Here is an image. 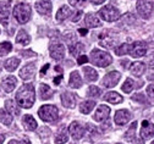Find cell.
<instances>
[{
	"label": "cell",
	"instance_id": "obj_1",
	"mask_svg": "<svg viewBox=\"0 0 154 144\" xmlns=\"http://www.w3.org/2000/svg\"><path fill=\"white\" fill-rule=\"evenodd\" d=\"M35 100V92L33 84H23L16 93V101L21 108L29 109L34 104Z\"/></svg>",
	"mask_w": 154,
	"mask_h": 144
},
{
	"label": "cell",
	"instance_id": "obj_2",
	"mask_svg": "<svg viewBox=\"0 0 154 144\" xmlns=\"http://www.w3.org/2000/svg\"><path fill=\"white\" fill-rule=\"evenodd\" d=\"M91 63L98 67H106L112 63V57L108 51L93 49L91 51Z\"/></svg>",
	"mask_w": 154,
	"mask_h": 144
},
{
	"label": "cell",
	"instance_id": "obj_3",
	"mask_svg": "<svg viewBox=\"0 0 154 144\" xmlns=\"http://www.w3.org/2000/svg\"><path fill=\"white\" fill-rule=\"evenodd\" d=\"M31 6L28 4H25V3H20L17 4L15 8H14V17L16 18V21L18 23H27L31 18Z\"/></svg>",
	"mask_w": 154,
	"mask_h": 144
},
{
	"label": "cell",
	"instance_id": "obj_4",
	"mask_svg": "<svg viewBox=\"0 0 154 144\" xmlns=\"http://www.w3.org/2000/svg\"><path fill=\"white\" fill-rule=\"evenodd\" d=\"M38 115L44 122H54L59 117V111L54 105H43L38 111Z\"/></svg>",
	"mask_w": 154,
	"mask_h": 144
},
{
	"label": "cell",
	"instance_id": "obj_5",
	"mask_svg": "<svg viewBox=\"0 0 154 144\" xmlns=\"http://www.w3.org/2000/svg\"><path fill=\"white\" fill-rule=\"evenodd\" d=\"M99 16L108 22H112V21H116L120 17V11L112 5H105L99 10Z\"/></svg>",
	"mask_w": 154,
	"mask_h": 144
},
{
	"label": "cell",
	"instance_id": "obj_6",
	"mask_svg": "<svg viewBox=\"0 0 154 144\" xmlns=\"http://www.w3.org/2000/svg\"><path fill=\"white\" fill-rule=\"evenodd\" d=\"M136 9H137V12L141 17L149 18L152 16L154 5H153V3L148 2V0H138L137 4H136Z\"/></svg>",
	"mask_w": 154,
	"mask_h": 144
},
{
	"label": "cell",
	"instance_id": "obj_7",
	"mask_svg": "<svg viewBox=\"0 0 154 144\" xmlns=\"http://www.w3.org/2000/svg\"><path fill=\"white\" fill-rule=\"evenodd\" d=\"M148 51V45L147 43L144 42H141V40H138V42H134L130 45V51L128 54L132 56V57H142L147 54Z\"/></svg>",
	"mask_w": 154,
	"mask_h": 144
},
{
	"label": "cell",
	"instance_id": "obj_8",
	"mask_svg": "<svg viewBox=\"0 0 154 144\" xmlns=\"http://www.w3.org/2000/svg\"><path fill=\"white\" fill-rule=\"evenodd\" d=\"M120 78H121V73L120 72L111 71V72H109L108 75L104 76V78L102 81V86L105 87V88H112V87H115L119 83Z\"/></svg>",
	"mask_w": 154,
	"mask_h": 144
},
{
	"label": "cell",
	"instance_id": "obj_9",
	"mask_svg": "<svg viewBox=\"0 0 154 144\" xmlns=\"http://www.w3.org/2000/svg\"><path fill=\"white\" fill-rule=\"evenodd\" d=\"M49 51H50V56L55 60H63L65 57V47L61 44V43H55V44H51L50 48H49Z\"/></svg>",
	"mask_w": 154,
	"mask_h": 144
},
{
	"label": "cell",
	"instance_id": "obj_10",
	"mask_svg": "<svg viewBox=\"0 0 154 144\" xmlns=\"http://www.w3.org/2000/svg\"><path fill=\"white\" fill-rule=\"evenodd\" d=\"M61 103L67 109H73L77 103V97L71 92H64L61 94Z\"/></svg>",
	"mask_w": 154,
	"mask_h": 144
},
{
	"label": "cell",
	"instance_id": "obj_11",
	"mask_svg": "<svg viewBox=\"0 0 154 144\" xmlns=\"http://www.w3.org/2000/svg\"><path fill=\"white\" fill-rule=\"evenodd\" d=\"M69 131H70V134L73 139H81L85 134V128L83 126L81 125L80 122H72L70 127H69Z\"/></svg>",
	"mask_w": 154,
	"mask_h": 144
},
{
	"label": "cell",
	"instance_id": "obj_12",
	"mask_svg": "<svg viewBox=\"0 0 154 144\" xmlns=\"http://www.w3.org/2000/svg\"><path fill=\"white\" fill-rule=\"evenodd\" d=\"M114 120H115V123H116V125L124 126L125 123L128 122V120H131V112L128 110H125V109L118 110L116 112H115Z\"/></svg>",
	"mask_w": 154,
	"mask_h": 144
},
{
	"label": "cell",
	"instance_id": "obj_13",
	"mask_svg": "<svg viewBox=\"0 0 154 144\" xmlns=\"http://www.w3.org/2000/svg\"><path fill=\"white\" fill-rule=\"evenodd\" d=\"M141 137L142 139H149L154 137V125L150 123L149 121L144 120L142 122V128H141Z\"/></svg>",
	"mask_w": 154,
	"mask_h": 144
},
{
	"label": "cell",
	"instance_id": "obj_14",
	"mask_svg": "<svg viewBox=\"0 0 154 144\" xmlns=\"http://www.w3.org/2000/svg\"><path fill=\"white\" fill-rule=\"evenodd\" d=\"M10 2H0V22L3 25H8L10 16Z\"/></svg>",
	"mask_w": 154,
	"mask_h": 144
},
{
	"label": "cell",
	"instance_id": "obj_15",
	"mask_svg": "<svg viewBox=\"0 0 154 144\" xmlns=\"http://www.w3.org/2000/svg\"><path fill=\"white\" fill-rule=\"evenodd\" d=\"M35 9L41 15H49L51 12L53 5L49 0H39L35 3Z\"/></svg>",
	"mask_w": 154,
	"mask_h": 144
},
{
	"label": "cell",
	"instance_id": "obj_16",
	"mask_svg": "<svg viewBox=\"0 0 154 144\" xmlns=\"http://www.w3.org/2000/svg\"><path fill=\"white\" fill-rule=\"evenodd\" d=\"M34 73H35V63H31L20 71V77L25 81H28L34 76Z\"/></svg>",
	"mask_w": 154,
	"mask_h": 144
},
{
	"label": "cell",
	"instance_id": "obj_17",
	"mask_svg": "<svg viewBox=\"0 0 154 144\" xmlns=\"http://www.w3.org/2000/svg\"><path fill=\"white\" fill-rule=\"evenodd\" d=\"M130 71L133 76L136 77H141L144 71H146V64L142 63V61H136V63H132L130 65Z\"/></svg>",
	"mask_w": 154,
	"mask_h": 144
},
{
	"label": "cell",
	"instance_id": "obj_18",
	"mask_svg": "<svg viewBox=\"0 0 154 144\" xmlns=\"http://www.w3.org/2000/svg\"><path fill=\"white\" fill-rule=\"evenodd\" d=\"M110 115V108L106 106V105H100L97 111H95V115H94V120L98 121V122H102L104 120H106Z\"/></svg>",
	"mask_w": 154,
	"mask_h": 144
},
{
	"label": "cell",
	"instance_id": "obj_19",
	"mask_svg": "<svg viewBox=\"0 0 154 144\" xmlns=\"http://www.w3.org/2000/svg\"><path fill=\"white\" fill-rule=\"evenodd\" d=\"M85 23L89 28H95V27L102 26V21L98 18V16L95 14H87L85 17Z\"/></svg>",
	"mask_w": 154,
	"mask_h": 144
},
{
	"label": "cell",
	"instance_id": "obj_20",
	"mask_svg": "<svg viewBox=\"0 0 154 144\" xmlns=\"http://www.w3.org/2000/svg\"><path fill=\"white\" fill-rule=\"evenodd\" d=\"M83 84V82H82V78L80 76V72L79 71H73L71 72L70 75V81H69V86L71 88H81Z\"/></svg>",
	"mask_w": 154,
	"mask_h": 144
},
{
	"label": "cell",
	"instance_id": "obj_21",
	"mask_svg": "<svg viewBox=\"0 0 154 144\" xmlns=\"http://www.w3.org/2000/svg\"><path fill=\"white\" fill-rule=\"evenodd\" d=\"M16 83H17L16 78H15L14 76H9V77H5V78L3 79L2 87H3V89H4L6 93H10V92H12V90L15 89Z\"/></svg>",
	"mask_w": 154,
	"mask_h": 144
},
{
	"label": "cell",
	"instance_id": "obj_22",
	"mask_svg": "<svg viewBox=\"0 0 154 144\" xmlns=\"http://www.w3.org/2000/svg\"><path fill=\"white\" fill-rule=\"evenodd\" d=\"M108 34H109V31H104V33H102L99 35V38H100L99 44L102 47L106 48V49H110V48H112L115 45V42H114V39L111 37H108Z\"/></svg>",
	"mask_w": 154,
	"mask_h": 144
},
{
	"label": "cell",
	"instance_id": "obj_23",
	"mask_svg": "<svg viewBox=\"0 0 154 144\" xmlns=\"http://www.w3.org/2000/svg\"><path fill=\"white\" fill-rule=\"evenodd\" d=\"M70 15H71V10H70V8L66 6V5H64V6H61L59 10H57L55 18H56V21L63 22V21H65L67 17H70Z\"/></svg>",
	"mask_w": 154,
	"mask_h": 144
},
{
	"label": "cell",
	"instance_id": "obj_24",
	"mask_svg": "<svg viewBox=\"0 0 154 144\" xmlns=\"http://www.w3.org/2000/svg\"><path fill=\"white\" fill-rule=\"evenodd\" d=\"M104 100L108 101V103H111V104H120V103H122L124 99L116 92H109L104 95Z\"/></svg>",
	"mask_w": 154,
	"mask_h": 144
},
{
	"label": "cell",
	"instance_id": "obj_25",
	"mask_svg": "<svg viewBox=\"0 0 154 144\" xmlns=\"http://www.w3.org/2000/svg\"><path fill=\"white\" fill-rule=\"evenodd\" d=\"M136 22H137V18H136V16H134L133 14H126L125 16H122V17H121L119 26H120V27H124V26L126 27V26L134 25Z\"/></svg>",
	"mask_w": 154,
	"mask_h": 144
},
{
	"label": "cell",
	"instance_id": "obj_26",
	"mask_svg": "<svg viewBox=\"0 0 154 144\" xmlns=\"http://www.w3.org/2000/svg\"><path fill=\"white\" fill-rule=\"evenodd\" d=\"M16 42L21 45H27L31 42V37L27 34V32L25 29H21V31H18V33L16 35Z\"/></svg>",
	"mask_w": 154,
	"mask_h": 144
},
{
	"label": "cell",
	"instance_id": "obj_27",
	"mask_svg": "<svg viewBox=\"0 0 154 144\" xmlns=\"http://www.w3.org/2000/svg\"><path fill=\"white\" fill-rule=\"evenodd\" d=\"M22 122H23V126H25L28 131H34V130L37 128V121H35V120L33 118V116H31V115H25Z\"/></svg>",
	"mask_w": 154,
	"mask_h": 144
},
{
	"label": "cell",
	"instance_id": "obj_28",
	"mask_svg": "<svg viewBox=\"0 0 154 144\" xmlns=\"http://www.w3.org/2000/svg\"><path fill=\"white\" fill-rule=\"evenodd\" d=\"M69 139V136H67V131H66V127H61L57 132L56 137H55V144H65Z\"/></svg>",
	"mask_w": 154,
	"mask_h": 144
},
{
	"label": "cell",
	"instance_id": "obj_29",
	"mask_svg": "<svg viewBox=\"0 0 154 144\" xmlns=\"http://www.w3.org/2000/svg\"><path fill=\"white\" fill-rule=\"evenodd\" d=\"M83 75L87 82H94L98 78V72L92 67H85L83 69Z\"/></svg>",
	"mask_w": 154,
	"mask_h": 144
},
{
	"label": "cell",
	"instance_id": "obj_30",
	"mask_svg": "<svg viewBox=\"0 0 154 144\" xmlns=\"http://www.w3.org/2000/svg\"><path fill=\"white\" fill-rule=\"evenodd\" d=\"M39 95L42 100H48L53 97V90L48 84H41L39 87Z\"/></svg>",
	"mask_w": 154,
	"mask_h": 144
},
{
	"label": "cell",
	"instance_id": "obj_31",
	"mask_svg": "<svg viewBox=\"0 0 154 144\" xmlns=\"http://www.w3.org/2000/svg\"><path fill=\"white\" fill-rule=\"evenodd\" d=\"M94 106H95V101L94 100H86L80 105V111L82 114H85V115H88L93 110Z\"/></svg>",
	"mask_w": 154,
	"mask_h": 144
},
{
	"label": "cell",
	"instance_id": "obj_32",
	"mask_svg": "<svg viewBox=\"0 0 154 144\" xmlns=\"http://www.w3.org/2000/svg\"><path fill=\"white\" fill-rule=\"evenodd\" d=\"M20 63H21L20 59H17V57H10V59H8L5 61L4 66H5V69L8 71H15L17 69V66L20 65Z\"/></svg>",
	"mask_w": 154,
	"mask_h": 144
},
{
	"label": "cell",
	"instance_id": "obj_33",
	"mask_svg": "<svg viewBox=\"0 0 154 144\" xmlns=\"http://www.w3.org/2000/svg\"><path fill=\"white\" fill-rule=\"evenodd\" d=\"M5 106H6V110L10 114L15 115V116H17L18 114H20V110H18V108H17V101H15V100H11V99L6 100L5 101Z\"/></svg>",
	"mask_w": 154,
	"mask_h": 144
},
{
	"label": "cell",
	"instance_id": "obj_34",
	"mask_svg": "<svg viewBox=\"0 0 154 144\" xmlns=\"http://www.w3.org/2000/svg\"><path fill=\"white\" fill-rule=\"evenodd\" d=\"M69 49H70V53H71L72 56H80V53L83 51L85 45L82 43L75 42V44H70L69 45Z\"/></svg>",
	"mask_w": 154,
	"mask_h": 144
},
{
	"label": "cell",
	"instance_id": "obj_35",
	"mask_svg": "<svg viewBox=\"0 0 154 144\" xmlns=\"http://www.w3.org/2000/svg\"><path fill=\"white\" fill-rule=\"evenodd\" d=\"M136 128H137V121H134V122H132L131 123V126H130V128L127 130V132L125 133V138L127 139V140H134L136 139Z\"/></svg>",
	"mask_w": 154,
	"mask_h": 144
},
{
	"label": "cell",
	"instance_id": "obj_36",
	"mask_svg": "<svg viewBox=\"0 0 154 144\" xmlns=\"http://www.w3.org/2000/svg\"><path fill=\"white\" fill-rule=\"evenodd\" d=\"M0 122L4 123V125H6V126H9L10 123L12 122L11 114L9 111H5L3 109H0Z\"/></svg>",
	"mask_w": 154,
	"mask_h": 144
},
{
	"label": "cell",
	"instance_id": "obj_37",
	"mask_svg": "<svg viewBox=\"0 0 154 144\" xmlns=\"http://www.w3.org/2000/svg\"><path fill=\"white\" fill-rule=\"evenodd\" d=\"M11 49H12L11 43H9V42H3L2 44H0V56H4V55H6V54H9V53L11 51Z\"/></svg>",
	"mask_w": 154,
	"mask_h": 144
},
{
	"label": "cell",
	"instance_id": "obj_38",
	"mask_svg": "<svg viewBox=\"0 0 154 144\" xmlns=\"http://www.w3.org/2000/svg\"><path fill=\"white\" fill-rule=\"evenodd\" d=\"M100 94H102L100 88L95 87V86H91L88 88V92H87V95L91 98H98V97H100Z\"/></svg>",
	"mask_w": 154,
	"mask_h": 144
},
{
	"label": "cell",
	"instance_id": "obj_39",
	"mask_svg": "<svg viewBox=\"0 0 154 144\" xmlns=\"http://www.w3.org/2000/svg\"><path fill=\"white\" fill-rule=\"evenodd\" d=\"M128 51H130V44H127V43H124V44H121L120 47H118L116 49H115V54L119 55V56L128 54Z\"/></svg>",
	"mask_w": 154,
	"mask_h": 144
},
{
	"label": "cell",
	"instance_id": "obj_40",
	"mask_svg": "<svg viewBox=\"0 0 154 144\" xmlns=\"http://www.w3.org/2000/svg\"><path fill=\"white\" fill-rule=\"evenodd\" d=\"M133 87H134V82L131 78H127L125 81V83L122 84V90L125 93H131V90L133 89Z\"/></svg>",
	"mask_w": 154,
	"mask_h": 144
},
{
	"label": "cell",
	"instance_id": "obj_41",
	"mask_svg": "<svg viewBox=\"0 0 154 144\" xmlns=\"http://www.w3.org/2000/svg\"><path fill=\"white\" fill-rule=\"evenodd\" d=\"M132 100H136V101H138V103H142V104H146V103H147L146 97H144L143 94H141V93L134 94V95L132 97Z\"/></svg>",
	"mask_w": 154,
	"mask_h": 144
},
{
	"label": "cell",
	"instance_id": "obj_42",
	"mask_svg": "<svg viewBox=\"0 0 154 144\" xmlns=\"http://www.w3.org/2000/svg\"><path fill=\"white\" fill-rule=\"evenodd\" d=\"M147 64L149 66H154V50H152L147 56Z\"/></svg>",
	"mask_w": 154,
	"mask_h": 144
},
{
	"label": "cell",
	"instance_id": "obj_43",
	"mask_svg": "<svg viewBox=\"0 0 154 144\" xmlns=\"http://www.w3.org/2000/svg\"><path fill=\"white\" fill-rule=\"evenodd\" d=\"M8 144H31V142H29L28 139H21V140L12 139V140H10Z\"/></svg>",
	"mask_w": 154,
	"mask_h": 144
},
{
	"label": "cell",
	"instance_id": "obj_44",
	"mask_svg": "<svg viewBox=\"0 0 154 144\" xmlns=\"http://www.w3.org/2000/svg\"><path fill=\"white\" fill-rule=\"evenodd\" d=\"M86 63H88V57L86 55H80L79 59H77V64H79V65H83Z\"/></svg>",
	"mask_w": 154,
	"mask_h": 144
},
{
	"label": "cell",
	"instance_id": "obj_45",
	"mask_svg": "<svg viewBox=\"0 0 154 144\" xmlns=\"http://www.w3.org/2000/svg\"><path fill=\"white\" fill-rule=\"evenodd\" d=\"M82 12H83V11H76L75 15H73L72 18H71V21H72V22H79V20H80L81 16H82Z\"/></svg>",
	"mask_w": 154,
	"mask_h": 144
},
{
	"label": "cell",
	"instance_id": "obj_46",
	"mask_svg": "<svg viewBox=\"0 0 154 144\" xmlns=\"http://www.w3.org/2000/svg\"><path fill=\"white\" fill-rule=\"evenodd\" d=\"M85 2L86 0H69L70 5H72V6H81Z\"/></svg>",
	"mask_w": 154,
	"mask_h": 144
},
{
	"label": "cell",
	"instance_id": "obj_47",
	"mask_svg": "<svg viewBox=\"0 0 154 144\" xmlns=\"http://www.w3.org/2000/svg\"><path fill=\"white\" fill-rule=\"evenodd\" d=\"M147 94H148L149 97L154 98V84L148 86V88H147Z\"/></svg>",
	"mask_w": 154,
	"mask_h": 144
},
{
	"label": "cell",
	"instance_id": "obj_48",
	"mask_svg": "<svg viewBox=\"0 0 154 144\" xmlns=\"http://www.w3.org/2000/svg\"><path fill=\"white\" fill-rule=\"evenodd\" d=\"M61 81H63V76L60 75L59 77H55V78H54V84H56V86H59V84L61 83Z\"/></svg>",
	"mask_w": 154,
	"mask_h": 144
},
{
	"label": "cell",
	"instance_id": "obj_49",
	"mask_svg": "<svg viewBox=\"0 0 154 144\" xmlns=\"http://www.w3.org/2000/svg\"><path fill=\"white\" fill-rule=\"evenodd\" d=\"M89 2L92 4H94V5H100V4H103L105 2V0H89Z\"/></svg>",
	"mask_w": 154,
	"mask_h": 144
},
{
	"label": "cell",
	"instance_id": "obj_50",
	"mask_svg": "<svg viewBox=\"0 0 154 144\" xmlns=\"http://www.w3.org/2000/svg\"><path fill=\"white\" fill-rule=\"evenodd\" d=\"M49 66H50L49 64H47V65H44V66L42 67V71H41V73H42V75H45V72L48 71V69H49Z\"/></svg>",
	"mask_w": 154,
	"mask_h": 144
},
{
	"label": "cell",
	"instance_id": "obj_51",
	"mask_svg": "<svg viewBox=\"0 0 154 144\" xmlns=\"http://www.w3.org/2000/svg\"><path fill=\"white\" fill-rule=\"evenodd\" d=\"M79 32H80V34H81V35H86L88 31H87V29H85V28H80V29H79Z\"/></svg>",
	"mask_w": 154,
	"mask_h": 144
},
{
	"label": "cell",
	"instance_id": "obj_52",
	"mask_svg": "<svg viewBox=\"0 0 154 144\" xmlns=\"http://www.w3.org/2000/svg\"><path fill=\"white\" fill-rule=\"evenodd\" d=\"M147 78H148V81H154V72H152V73H149Z\"/></svg>",
	"mask_w": 154,
	"mask_h": 144
},
{
	"label": "cell",
	"instance_id": "obj_53",
	"mask_svg": "<svg viewBox=\"0 0 154 144\" xmlns=\"http://www.w3.org/2000/svg\"><path fill=\"white\" fill-rule=\"evenodd\" d=\"M55 71H56V72H59V73H61V72H63V67H60V66H55Z\"/></svg>",
	"mask_w": 154,
	"mask_h": 144
},
{
	"label": "cell",
	"instance_id": "obj_54",
	"mask_svg": "<svg viewBox=\"0 0 154 144\" xmlns=\"http://www.w3.org/2000/svg\"><path fill=\"white\" fill-rule=\"evenodd\" d=\"M127 64H128V60H122V61H121V65H122L124 67H126Z\"/></svg>",
	"mask_w": 154,
	"mask_h": 144
},
{
	"label": "cell",
	"instance_id": "obj_55",
	"mask_svg": "<svg viewBox=\"0 0 154 144\" xmlns=\"http://www.w3.org/2000/svg\"><path fill=\"white\" fill-rule=\"evenodd\" d=\"M149 43H150L152 45H154V34H153V35L149 38Z\"/></svg>",
	"mask_w": 154,
	"mask_h": 144
},
{
	"label": "cell",
	"instance_id": "obj_56",
	"mask_svg": "<svg viewBox=\"0 0 154 144\" xmlns=\"http://www.w3.org/2000/svg\"><path fill=\"white\" fill-rule=\"evenodd\" d=\"M3 142H4V136L0 134V144H3Z\"/></svg>",
	"mask_w": 154,
	"mask_h": 144
},
{
	"label": "cell",
	"instance_id": "obj_57",
	"mask_svg": "<svg viewBox=\"0 0 154 144\" xmlns=\"http://www.w3.org/2000/svg\"><path fill=\"white\" fill-rule=\"evenodd\" d=\"M150 144H154V142H152V143H150Z\"/></svg>",
	"mask_w": 154,
	"mask_h": 144
},
{
	"label": "cell",
	"instance_id": "obj_58",
	"mask_svg": "<svg viewBox=\"0 0 154 144\" xmlns=\"http://www.w3.org/2000/svg\"><path fill=\"white\" fill-rule=\"evenodd\" d=\"M118 144H121V143H118Z\"/></svg>",
	"mask_w": 154,
	"mask_h": 144
}]
</instances>
